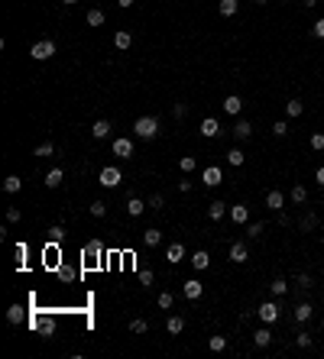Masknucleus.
I'll return each instance as SVG.
<instances>
[{
    "label": "nucleus",
    "mask_w": 324,
    "mask_h": 359,
    "mask_svg": "<svg viewBox=\"0 0 324 359\" xmlns=\"http://www.w3.org/2000/svg\"><path fill=\"white\" fill-rule=\"evenodd\" d=\"M314 4H318V0H305V6H314Z\"/></svg>",
    "instance_id": "obj_55"
},
{
    "label": "nucleus",
    "mask_w": 324,
    "mask_h": 359,
    "mask_svg": "<svg viewBox=\"0 0 324 359\" xmlns=\"http://www.w3.org/2000/svg\"><path fill=\"white\" fill-rule=\"evenodd\" d=\"M85 20H88V26H104V20H107V16H104V10H98V6H94V10H88V16H85Z\"/></svg>",
    "instance_id": "obj_26"
},
{
    "label": "nucleus",
    "mask_w": 324,
    "mask_h": 359,
    "mask_svg": "<svg viewBox=\"0 0 324 359\" xmlns=\"http://www.w3.org/2000/svg\"><path fill=\"white\" fill-rule=\"evenodd\" d=\"M246 259H250V250H246V243H243V240H240V243H233V246H230V262L243 266Z\"/></svg>",
    "instance_id": "obj_10"
},
{
    "label": "nucleus",
    "mask_w": 324,
    "mask_h": 359,
    "mask_svg": "<svg viewBox=\"0 0 324 359\" xmlns=\"http://www.w3.org/2000/svg\"><path fill=\"white\" fill-rule=\"evenodd\" d=\"M39 330H43L46 336H52L55 334V320H52V317H43V320H39Z\"/></svg>",
    "instance_id": "obj_39"
},
{
    "label": "nucleus",
    "mask_w": 324,
    "mask_h": 359,
    "mask_svg": "<svg viewBox=\"0 0 324 359\" xmlns=\"http://www.w3.org/2000/svg\"><path fill=\"white\" fill-rule=\"evenodd\" d=\"M288 198H292L295 204H305V201H308V188H305V184H295V188H292V194H288Z\"/></svg>",
    "instance_id": "obj_30"
},
{
    "label": "nucleus",
    "mask_w": 324,
    "mask_h": 359,
    "mask_svg": "<svg viewBox=\"0 0 324 359\" xmlns=\"http://www.w3.org/2000/svg\"><path fill=\"white\" fill-rule=\"evenodd\" d=\"M85 256H101V243H98V240L85 243Z\"/></svg>",
    "instance_id": "obj_42"
},
{
    "label": "nucleus",
    "mask_w": 324,
    "mask_h": 359,
    "mask_svg": "<svg viewBox=\"0 0 324 359\" xmlns=\"http://www.w3.org/2000/svg\"><path fill=\"white\" fill-rule=\"evenodd\" d=\"M185 114H188V107H185V104H175V107H172V116H175V120H182Z\"/></svg>",
    "instance_id": "obj_50"
},
{
    "label": "nucleus",
    "mask_w": 324,
    "mask_h": 359,
    "mask_svg": "<svg viewBox=\"0 0 324 359\" xmlns=\"http://www.w3.org/2000/svg\"><path fill=\"white\" fill-rule=\"evenodd\" d=\"M30 55H33L36 62H46V58H52V55H55V42H52V39H39V42H33Z\"/></svg>",
    "instance_id": "obj_3"
},
{
    "label": "nucleus",
    "mask_w": 324,
    "mask_h": 359,
    "mask_svg": "<svg viewBox=\"0 0 324 359\" xmlns=\"http://www.w3.org/2000/svg\"><path fill=\"white\" fill-rule=\"evenodd\" d=\"M120 182H123V172L117 168V165H107V168L98 172V184L101 188H117Z\"/></svg>",
    "instance_id": "obj_2"
},
{
    "label": "nucleus",
    "mask_w": 324,
    "mask_h": 359,
    "mask_svg": "<svg viewBox=\"0 0 324 359\" xmlns=\"http://www.w3.org/2000/svg\"><path fill=\"white\" fill-rule=\"evenodd\" d=\"M182 259H185V246H182V243L175 240V243H172L169 250H165V262H169V266H178Z\"/></svg>",
    "instance_id": "obj_9"
},
{
    "label": "nucleus",
    "mask_w": 324,
    "mask_h": 359,
    "mask_svg": "<svg viewBox=\"0 0 324 359\" xmlns=\"http://www.w3.org/2000/svg\"><path fill=\"white\" fill-rule=\"evenodd\" d=\"M230 220L233 224H246V220H250V207L246 204H233L230 207Z\"/></svg>",
    "instance_id": "obj_15"
},
{
    "label": "nucleus",
    "mask_w": 324,
    "mask_h": 359,
    "mask_svg": "<svg viewBox=\"0 0 324 359\" xmlns=\"http://www.w3.org/2000/svg\"><path fill=\"white\" fill-rule=\"evenodd\" d=\"M321 334H324V324H321Z\"/></svg>",
    "instance_id": "obj_59"
},
{
    "label": "nucleus",
    "mask_w": 324,
    "mask_h": 359,
    "mask_svg": "<svg viewBox=\"0 0 324 359\" xmlns=\"http://www.w3.org/2000/svg\"><path fill=\"white\" fill-rule=\"evenodd\" d=\"M311 149H314V152H321V149H324V133H314L311 136Z\"/></svg>",
    "instance_id": "obj_46"
},
{
    "label": "nucleus",
    "mask_w": 324,
    "mask_h": 359,
    "mask_svg": "<svg viewBox=\"0 0 324 359\" xmlns=\"http://www.w3.org/2000/svg\"><path fill=\"white\" fill-rule=\"evenodd\" d=\"M201 182H204V184H208V188H217V184H220V182H224V172H220V168H217V165H208V168H204V172H201Z\"/></svg>",
    "instance_id": "obj_5"
},
{
    "label": "nucleus",
    "mask_w": 324,
    "mask_h": 359,
    "mask_svg": "<svg viewBox=\"0 0 324 359\" xmlns=\"http://www.w3.org/2000/svg\"><path fill=\"white\" fill-rule=\"evenodd\" d=\"M321 246H324V233H321Z\"/></svg>",
    "instance_id": "obj_57"
},
{
    "label": "nucleus",
    "mask_w": 324,
    "mask_h": 359,
    "mask_svg": "<svg viewBox=\"0 0 324 359\" xmlns=\"http://www.w3.org/2000/svg\"><path fill=\"white\" fill-rule=\"evenodd\" d=\"M114 156H120V158H130L133 156V140H127V136H120V140H114Z\"/></svg>",
    "instance_id": "obj_6"
},
{
    "label": "nucleus",
    "mask_w": 324,
    "mask_h": 359,
    "mask_svg": "<svg viewBox=\"0 0 324 359\" xmlns=\"http://www.w3.org/2000/svg\"><path fill=\"white\" fill-rule=\"evenodd\" d=\"M110 130H114V126H110V120H94L91 136H94V140H107V136H110Z\"/></svg>",
    "instance_id": "obj_14"
},
{
    "label": "nucleus",
    "mask_w": 324,
    "mask_h": 359,
    "mask_svg": "<svg viewBox=\"0 0 324 359\" xmlns=\"http://www.w3.org/2000/svg\"><path fill=\"white\" fill-rule=\"evenodd\" d=\"M266 207L269 210H282L285 207V194L282 191H266Z\"/></svg>",
    "instance_id": "obj_13"
},
{
    "label": "nucleus",
    "mask_w": 324,
    "mask_h": 359,
    "mask_svg": "<svg viewBox=\"0 0 324 359\" xmlns=\"http://www.w3.org/2000/svg\"><path fill=\"white\" fill-rule=\"evenodd\" d=\"M33 156H39V158H49V156H55V146H52V142H39V146H36V152H33Z\"/></svg>",
    "instance_id": "obj_33"
},
{
    "label": "nucleus",
    "mask_w": 324,
    "mask_h": 359,
    "mask_svg": "<svg viewBox=\"0 0 324 359\" xmlns=\"http://www.w3.org/2000/svg\"><path fill=\"white\" fill-rule=\"evenodd\" d=\"M263 230H266V224H263V220H256V224H250V226H246V236H259Z\"/></svg>",
    "instance_id": "obj_40"
},
{
    "label": "nucleus",
    "mask_w": 324,
    "mask_h": 359,
    "mask_svg": "<svg viewBox=\"0 0 324 359\" xmlns=\"http://www.w3.org/2000/svg\"><path fill=\"white\" fill-rule=\"evenodd\" d=\"M311 314H314V308L308 304V301H301V304H295V310H292V317L298 324H305V320H311Z\"/></svg>",
    "instance_id": "obj_12"
},
{
    "label": "nucleus",
    "mask_w": 324,
    "mask_h": 359,
    "mask_svg": "<svg viewBox=\"0 0 324 359\" xmlns=\"http://www.w3.org/2000/svg\"><path fill=\"white\" fill-rule=\"evenodd\" d=\"M256 314H259V320H263V324H275V320H279V314H282V308H279V301H263Z\"/></svg>",
    "instance_id": "obj_4"
},
{
    "label": "nucleus",
    "mask_w": 324,
    "mask_h": 359,
    "mask_svg": "<svg viewBox=\"0 0 324 359\" xmlns=\"http://www.w3.org/2000/svg\"><path fill=\"white\" fill-rule=\"evenodd\" d=\"M133 133L140 136V140H153V136L159 133V120H156V116H140V120L133 123Z\"/></svg>",
    "instance_id": "obj_1"
},
{
    "label": "nucleus",
    "mask_w": 324,
    "mask_h": 359,
    "mask_svg": "<svg viewBox=\"0 0 324 359\" xmlns=\"http://www.w3.org/2000/svg\"><path fill=\"white\" fill-rule=\"evenodd\" d=\"M208 346L214 350V353H224V350H227V336H211V340H208Z\"/></svg>",
    "instance_id": "obj_35"
},
{
    "label": "nucleus",
    "mask_w": 324,
    "mask_h": 359,
    "mask_svg": "<svg viewBox=\"0 0 324 359\" xmlns=\"http://www.w3.org/2000/svg\"><path fill=\"white\" fill-rule=\"evenodd\" d=\"M149 330V324L143 320V317H136V320H130V334H146Z\"/></svg>",
    "instance_id": "obj_36"
},
{
    "label": "nucleus",
    "mask_w": 324,
    "mask_h": 359,
    "mask_svg": "<svg viewBox=\"0 0 324 359\" xmlns=\"http://www.w3.org/2000/svg\"><path fill=\"white\" fill-rule=\"evenodd\" d=\"M146 207H149V204H143L140 198H130V201H127V214H130V217H140Z\"/></svg>",
    "instance_id": "obj_24"
},
{
    "label": "nucleus",
    "mask_w": 324,
    "mask_h": 359,
    "mask_svg": "<svg viewBox=\"0 0 324 359\" xmlns=\"http://www.w3.org/2000/svg\"><path fill=\"white\" fill-rule=\"evenodd\" d=\"M162 204H165L162 194H153V198H149V210H162Z\"/></svg>",
    "instance_id": "obj_44"
},
{
    "label": "nucleus",
    "mask_w": 324,
    "mask_h": 359,
    "mask_svg": "<svg viewBox=\"0 0 324 359\" xmlns=\"http://www.w3.org/2000/svg\"><path fill=\"white\" fill-rule=\"evenodd\" d=\"M143 243H146V246H159V243H162V233H159V230H153V226H149V230L143 233Z\"/></svg>",
    "instance_id": "obj_29"
},
{
    "label": "nucleus",
    "mask_w": 324,
    "mask_h": 359,
    "mask_svg": "<svg viewBox=\"0 0 324 359\" xmlns=\"http://www.w3.org/2000/svg\"><path fill=\"white\" fill-rule=\"evenodd\" d=\"M182 292H185V298H188V301H198V298L204 294V285H201L198 278H188V282H185V288H182Z\"/></svg>",
    "instance_id": "obj_7"
},
{
    "label": "nucleus",
    "mask_w": 324,
    "mask_h": 359,
    "mask_svg": "<svg viewBox=\"0 0 324 359\" xmlns=\"http://www.w3.org/2000/svg\"><path fill=\"white\" fill-rule=\"evenodd\" d=\"M165 330H169V334H172V336H178V334H182V330H185V317H178V314H172V317H169V320H165Z\"/></svg>",
    "instance_id": "obj_17"
},
{
    "label": "nucleus",
    "mask_w": 324,
    "mask_h": 359,
    "mask_svg": "<svg viewBox=\"0 0 324 359\" xmlns=\"http://www.w3.org/2000/svg\"><path fill=\"white\" fill-rule=\"evenodd\" d=\"M227 162H230L233 168H240V165L246 162V152H243V149H230V152H227Z\"/></svg>",
    "instance_id": "obj_28"
},
{
    "label": "nucleus",
    "mask_w": 324,
    "mask_h": 359,
    "mask_svg": "<svg viewBox=\"0 0 324 359\" xmlns=\"http://www.w3.org/2000/svg\"><path fill=\"white\" fill-rule=\"evenodd\" d=\"M272 133H275V136H285V133H288V123L275 120V123H272Z\"/></svg>",
    "instance_id": "obj_48"
},
{
    "label": "nucleus",
    "mask_w": 324,
    "mask_h": 359,
    "mask_svg": "<svg viewBox=\"0 0 324 359\" xmlns=\"http://www.w3.org/2000/svg\"><path fill=\"white\" fill-rule=\"evenodd\" d=\"M295 285H298L301 292H308V288H311L314 282H311V275H298V278H295Z\"/></svg>",
    "instance_id": "obj_43"
},
{
    "label": "nucleus",
    "mask_w": 324,
    "mask_h": 359,
    "mask_svg": "<svg viewBox=\"0 0 324 359\" xmlns=\"http://www.w3.org/2000/svg\"><path fill=\"white\" fill-rule=\"evenodd\" d=\"M314 182H318V184H324V165H321L318 172H314Z\"/></svg>",
    "instance_id": "obj_53"
},
{
    "label": "nucleus",
    "mask_w": 324,
    "mask_h": 359,
    "mask_svg": "<svg viewBox=\"0 0 324 359\" xmlns=\"http://www.w3.org/2000/svg\"><path fill=\"white\" fill-rule=\"evenodd\" d=\"M314 224H318V217H314V214H308V217H301V230H311Z\"/></svg>",
    "instance_id": "obj_49"
},
{
    "label": "nucleus",
    "mask_w": 324,
    "mask_h": 359,
    "mask_svg": "<svg viewBox=\"0 0 324 359\" xmlns=\"http://www.w3.org/2000/svg\"><path fill=\"white\" fill-rule=\"evenodd\" d=\"M178 168H182V172H195L198 168V158L195 156H182V158H178Z\"/></svg>",
    "instance_id": "obj_32"
},
{
    "label": "nucleus",
    "mask_w": 324,
    "mask_h": 359,
    "mask_svg": "<svg viewBox=\"0 0 324 359\" xmlns=\"http://www.w3.org/2000/svg\"><path fill=\"white\" fill-rule=\"evenodd\" d=\"M233 136H237V140H250V136H253L250 120H237V126H233Z\"/></svg>",
    "instance_id": "obj_20"
},
{
    "label": "nucleus",
    "mask_w": 324,
    "mask_h": 359,
    "mask_svg": "<svg viewBox=\"0 0 324 359\" xmlns=\"http://www.w3.org/2000/svg\"><path fill=\"white\" fill-rule=\"evenodd\" d=\"M88 214H91V217H104V214H107V204H104V201H94L91 207H88Z\"/></svg>",
    "instance_id": "obj_38"
},
{
    "label": "nucleus",
    "mask_w": 324,
    "mask_h": 359,
    "mask_svg": "<svg viewBox=\"0 0 324 359\" xmlns=\"http://www.w3.org/2000/svg\"><path fill=\"white\" fill-rule=\"evenodd\" d=\"M253 343H256L259 350H266V346H269V343H272V334H269V327H259L256 334H253Z\"/></svg>",
    "instance_id": "obj_18"
},
{
    "label": "nucleus",
    "mask_w": 324,
    "mask_h": 359,
    "mask_svg": "<svg viewBox=\"0 0 324 359\" xmlns=\"http://www.w3.org/2000/svg\"><path fill=\"white\" fill-rule=\"evenodd\" d=\"M62 178H65V172H62V168H49V175H46V188H59Z\"/></svg>",
    "instance_id": "obj_25"
},
{
    "label": "nucleus",
    "mask_w": 324,
    "mask_h": 359,
    "mask_svg": "<svg viewBox=\"0 0 324 359\" xmlns=\"http://www.w3.org/2000/svg\"><path fill=\"white\" fill-rule=\"evenodd\" d=\"M153 278H156L153 268H140V282H143V285H153Z\"/></svg>",
    "instance_id": "obj_45"
},
{
    "label": "nucleus",
    "mask_w": 324,
    "mask_h": 359,
    "mask_svg": "<svg viewBox=\"0 0 324 359\" xmlns=\"http://www.w3.org/2000/svg\"><path fill=\"white\" fill-rule=\"evenodd\" d=\"M217 10H220V16H237L240 4H237V0H220V4H217Z\"/></svg>",
    "instance_id": "obj_22"
},
{
    "label": "nucleus",
    "mask_w": 324,
    "mask_h": 359,
    "mask_svg": "<svg viewBox=\"0 0 324 359\" xmlns=\"http://www.w3.org/2000/svg\"><path fill=\"white\" fill-rule=\"evenodd\" d=\"M114 46H117V49H120V52H127L130 46H133V36H130L127 30H120V32H117V36H114Z\"/></svg>",
    "instance_id": "obj_19"
},
{
    "label": "nucleus",
    "mask_w": 324,
    "mask_h": 359,
    "mask_svg": "<svg viewBox=\"0 0 324 359\" xmlns=\"http://www.w3.org/2000/svg\"><path fill=\"white\" fill-rule=\"evenodd\" d=\"M201 136H204V140H214V136H220V123L214 120V116L201 120Z\"/></svg>",
    "instance_id": "obj_11"
},
{
    "label": "nucleus",
    "mask_w": 324,
    "mask_h": 359,
    "mask_svg": "<svg viewBox=\"0 0 324 359\" xmlns=\"http://www.w3.org/2000/svg\"><path fill=\"white\" fill-rule=\"evenodd\" d=\"M285 114L288 116H301V114H305V104H301L298 98H292V100L285 104Z\"/></svg>",
    "instance_id": "obj_27"
},
{
    "label": "nucleus",
    "mask_w": 324,
    "mask_h": 359,
    "mask_svg": "<svg viewBox=\"0 0 324 359\" xmlns=\"http://www.w3.org/2000/svg\"><path fill=\"white\" fill-rule=\"evenodd\" d=\"M7 224H20V207H10V210H7Z\"/></svg>",
    "instance_id": "obj_51"
},
{
    "label": "nucleus",
    "mask_w": 324,
    "mask_h": 359,
    "mask_svg": "<svg viewBox=\"0 0 324 359\" xmlns=\"http://www.w3.org/2000/svg\"><path fill=\"white\" fill-rule=\"evenodd\" d=\"M62 4H78V0H62Z\"/></svg>",
    "instance_id": "obj_56"
},
{
    "label": "nucleus",
    "mask_w": 324,
    "mask_h": 359,
    "mask_svg": "<svg viewBox=\"0 0 324 359\" xmlns=\"http://www.w3.org/2000/svg\"><path fill=\"white\" fill-rule=\"evenodd\" d=\"M256 4H266V0H256Z\"/></svg>",
    "instance_id": "obj_58"
},
{
    "label": "nucleus",
    "mask_w": 324,
    "mask_h": 359,
    "mask_svg": "<svg viewBox=\"0 0 324 359\" xmlns=\"http://www.w3.org/2000/svg\"><path fill=\"white\" fill-rule=\"evenodd\" d=\"M269 292L275 294V298H282V294H285V292H288V285H285V278H275V282H272V285H269Z\"/></svg>",
    "instance_id": "obj_34"
},
{
    "label": "nucleus",
    "mask_w": 324,
    "mask_h": 359,
    "mask_svg": "<svg viewBox=\"0 0 324 359\" xmlns=\"http://www.w3.org/2000/svg\"><path fill=\"white\" fill-rule=\"evenodd\" d=\"M224 214H227V204L224 201H211L208 204V217L211 220H224Z\"/></svg>",
    "instance_id": "obj_21"
},
{
    "label": "nucleus",
    "mask_w": 324,
    "mask_h": 359,
    "mask_svg": "<svg viewBox=\"0 0 324 359\" xmlns=\"http://www.w3.org/2000/svg\"><path fill=\"white\" fill-rule=\"evenodd\" d=\"M117 4H120V6H123V10H127V6H133V4H136V0H117Z\"/></svg>",
    "instance_id": "obj_54"
},
{
    "label": "nucleus",
    "mask_w": 324,
    "mask_h": 359,
    "mask_svg": "<svg viewBox=\"0 0 324 359\" xmlns=\"http://www.w3.org/2000/svg\"><path fill=\"white\" fill-rule=\"evenodd\" d=\"M20 320H23V308L10 304V308H7V324H20Z\"/></svg>",
    "instance_id": "obj_31"
},
{
    "label": "nucleus",
    "mask_w": 324,
    "mask_h": 359,
    "mask_svg": "<svg viewBox=\"0 0 324 359\" xmlns=\"http://www.w3.org/2000/svg\"><path fill=\"white\" fill-rule=\"evenodd\" d=\"M295 346L308 350V346H311V336H308V334H298V336H295Z\"/></svg>",
    "instance_id": "obj_47"
},
{
    "label": "nucleus",
    "mask_w": 324,
    "mask_h": 359,
    "mask_svg": "<svg viewBox=\"0 0 324 359\" xmlns=\"http://www.w3.org/2000/svg\"><path fill=\"white\" fill-rule=\"evenodd\" d=\"M191 266L198 268V272H204V268L211 266V252H204V250H198V252H191Z\"/></svg>",
    "instance_id": "obj_16"
},
{
    "label": "nucleus",
    "mask_w": 324,
    "mask_h": 359,
    "mask_svg": "<svg viewBox=\"0 0 324 359\" xmlns=\"http://www.w3.org/2000/svg\"><path fill=\"white\" fill-rule=\"evenodd\" d=\"M20 188H23V182H20V175H7V178H4V191H7V194H17Z\"/></svg>",
    "instance_id": "obj_23"
},
{
    "label": "nucleus",
    "mask_w": 324,
    "mask_h": 359,
    "mask_svg": "<svg viewBox=\"0 0 324 359\" xmlns=\"http://www.w3.org/2000/svg\"><path fill=\"white\" fill-rule=\"evenodd\" d=\"M49 236H52V243H62V236H65V226H62V224H55L52 230H49Z\"/></svg>",
    "instance_id": "obj_41"
},
{
    "label": "nucleus",
    "mask_w": 324,
    "mask_h": 359,
    "mask_svg": "<svg viewBox=\"0 0 324 359\" xmlns=\"http://www.w3.org/2000/svg\"><path fill=\"white\" fill-rule=\"evenodd\" d=\"M311 32H314V36H318V39H324V20H318V23L311 26Z\"/></svg>",
    "instance_id": "obj_52"
},
{
    "label": "nucleus",
    "mask_w": 324,
    "mask_h": 359,
    "mask_svg": "<svg viewBox=\"0 0 324 359\" xmlns=\"http://www.w3.org/2000/svg\"><path fill=\"white\" fill-rule=\"evenodd\" d=\"M156 304H159L162 310H169L172 304H175V298H172V292H162V294H159V298H156Z\"/></svg>",
    "instance_id": "obj_37"
},
{
    "label": "nucleus",
    "mask_w": 324,
    "mask_h": 359,
    "mask_svg": "<svg viewBox=\"0 0 324 359\" xmlns=\"http://www.w3.org/2000/svg\"><path fill=\"white\" fill-rule=\"evenodd\" d=\"M220 107H224V110H227L230 116H240V110H243V98H237V94H227Z\"/></svg>",
    "instance_id": "obj_8"
}]
</instances>
